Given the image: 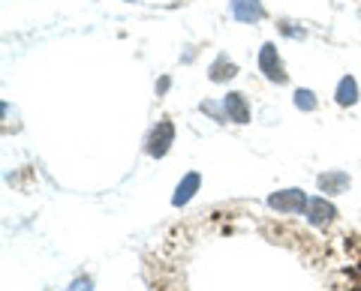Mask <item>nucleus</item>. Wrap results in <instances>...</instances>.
I'll list each match as a JSON object with an SVG mask.
<instances>
[{"label":"nucleus","mask_w":361,"mask_h":291,"mask_svg":"<svg viewBox=\"0 0 361 291\" xmlns=\"http://www.w3.org/2000/svg\"><path fill=\"white\" fill-rule=\"evenodd\" d=\"M175 141V127L172 120H157V127L148 132V141H145V153L151 156V160H163V156L169 153V148H172Z\"/></svg>","instance_id":"obj_1"},{"label":"nucleus","mask_w":361,"mask_h":291,"mask_svg":"<svg viewBox=\"0 0 361 291\" xmlns=\"http://www.w3.org/2000/svg\"><path fill=\"white\" fill-rule=\"evenodd\" d=\"M307 205H310V198L301 189H280V193L268 195V207L277 210V214H304Z\"/></svg>","instance_id":"obj_2"},{"label":"nucleus","mask_w":361,"mask_h":291,"mask_svg":"<svg viewBox=\"0 0 361 291\" xmlns=\"http://www.w3.org/2000/svg\"><path fill=\"white\" fill-rule=\"evenodd\" d=\"M259 70H262V75L268 78V82L274 84H286V70H283V60H280L277 54V46L274 42H265L262 51H259Z\"/></svg>","instance_id":"obj_3"},{"label":"nucleus","mask_w":361,"mask_h":291,"mask_svg":"<svg viewBox=\"0 0 361 291\" xmlns=\"http://www.w3.org/2000/svg\"><path fill=\"white\" fill-rule=\"evenodd\" d=\"M337 216V210L331 201H325V198H310V205H307V219H310V226L316 228H329L331 222Z\"/></svg>","instance_id":"obj_4"},{"label":"nucleus","mask_w":361,"mask_h":291,"mask_svg":"<svg viewBox=\"0 0 361 291\" xmlns=\"http://www.w3.org/2000/svg\"><path fill=\"white\" fill-rule=\"evenodd\" d=\"M223 111H226V120H232V123H250V105H247V99L244 93H229V96H223Z\"/></svg>","instance_id":"obj_5"},{"label":"nucleus","mask_w":361,"mask_h":291,"mask_svg":"<svg viewBox=\"0 0 361 291\" xmlns=\"http://www.w3.org/2000/svg\"><path fill=\"white\" fill-rule=\"evenodd\" d=\"M232 15L244 21V25H253V21L265 18L262 0H232Z\"/></svg>","instance_id":"obj_6"},{"label":"nucleus","mask_w":361,"mask_h":291,"mask_svg":"<svg viewBox=\"0 0 361 291\" xmlns=\"http://www.w3.org/2000/svg\"><path fill=\"white\" fill-rule=\"evenodd\" d=\"M316 183H319V189L325 195H341L349 189V174L346 172H325V174H319Z\"/></svg>","instance_id":"obj_7"},{"label":"nucleus","mask_w":361,"mask_h":291,"mask_svg":"<svg viewBox=\"0 0 361 291\" xmlns=\"http://www.w3.org/2000/svg\"><path fill=\"white\" fill-rule=\"evenodd\" d=\"M199 183H202V177H199L196 172H190V174L184 177V181H180V183H178V189H175V195H172V205H175V207H184V205H187V201H190V198H193V195H196V189H199Z\"/></svg>","instance_id":"obj_8"},{"label":"nucleus","mask_w":361,"mask_h":291,"mask_svg":"<svg viewBox=\"0 0 361 291\" xmlns=\"http://www.w3.org/2000/svg\"><path fill=\"white\" fill-rule=\"evenodd\" d=\"M238 75V66H235L229 58H226V54H217V60L211 63V70H208V78L211 82H229V78H235Z\"/></svg>","instance_id":"obj_9"},{"label":"nucleus","mask_w":361,"mask_h":291,"mask_svg":"<svg viewBox=\"0 0 361 291\" xmlns=\"http://www.w3.org/2000/svg\"><path fill=\"white\" fill-rule=\"evenodd\" d=\"M337 103L341 105H355L358 103V84L353 75L341 78V84H337Z\"/></svg>","instance_id":"obj_10"},{"label":"nucleus","mask_w":361,"mask_h":291,"mask_svg":"<svg viewBox=\"0 0 361 291\" xmlns=\"http://www.w3.org/2000/svg\"><path fill=\"white\" fill-rule=\"evenodd\" d=\"M295 108H301V111H313V108H316V96H313V91H295Z\"/></svg>","instance_id":"obj_11"},{"label":"nucleus","mask_w":361,"mask_h":291,"mask_svg":"<svg viewBox=\"0 0 361 291\" xmlns=\"http://www.w3.org/2000/svg\"><path fill=\"white\" fill-rule=\"evenodd\" d=\"M66 291H94V283H90V276H78V279H73Z\"/></svg>","instance_id":"obj_12"},{"label":"nucleus","mask_w":361,"mask_h":291,"mask_svg":"<svg viewBox=\"0 0 361 291\" xmlns=\"http://www.w3.org/2000/svg\"><path fill=\"white\" fill-rule=\"evenodd\" d=\"M202 111H208V115H211L214 120H220V123L226 120V111H220V108L214 105V103H202Z\"/></svg>","instance_id":"obj_13"},{"label":"nucleus","mask_w":361,"mask_h":291,"mask_svg":"<svg viewBox=\"0 0 361 291\" xmlns=\"http://www.w3.org/2000/svg\"><path fill=\"white\" fill-rule=\"evenodd\" d=\"M130 4H135V0H130Z\"/></svg>","instance_id":"obj_14"}]
</instances>
